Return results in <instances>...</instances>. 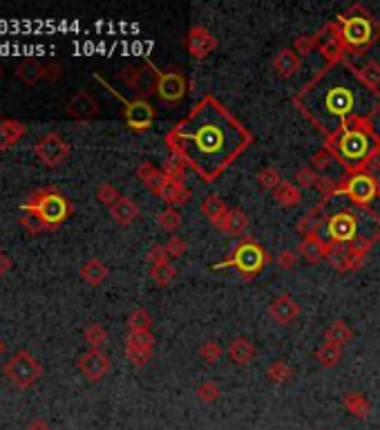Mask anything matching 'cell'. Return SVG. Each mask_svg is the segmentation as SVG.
<instances>
[{
	"label": "cell",
	"instance_id": "6da1fadb",
	"mask_svg": "<svg viewBox=\"0 0 380 430\" xmlns=\"http://www.w3.org/2000/svg\"><path fill=\"white\" fill-rule=\"evenodd\" d=\"M166 143L204 182H215L251 146L253 134L222 101L206 94L168 130Z\"/></svg>",
	"mask_w": 380,
	"mask_h": 430
},
{
	"label": "cell",
	"instance_id": "7a4b0ae2",
	"mask_svg": "<svg viewBox=\"0 0 380 430\" xmlns=\"http://www.w3.org/2000/svg\"><path fill=\"white\" fill-rule=\"evenodd\" d=\"M293 105L329 139L356 119L372 121L380 112V92L369 90L345 59L313 76L293 96Z\"/></svg>",
	"mask_w": 380,
	"mask_h": 430
},
{
	"label": "cell",
	"instance_id": "3957f363",
	"mask_svg": "<svg viewBox=\"0 0 380 430\" xmlns=\"http://www.w3.org/2000/svg\"><path fill=\"white\" fill-rule=\"evenodd\" d=\"M324 148L336 157V161H340L349 175L365 173L367 161L376 150H380V137L369 119H356L329 137Z\"/></svg>",
	"mask_w": 380,
	"mask_h": 430
},
{
	"label": "cell",
	"instance_id": "277c9868",
	"mask_svg": "<svg viewBox=\"0 0 380 430\" xmlns=\"http://www.w3.org/2000/svg\"><path fill=\"white\" fill-rule=\"evenodd\" d=\"M318 236L327 245H360V242H374L380 238V218L360 206H342V209L324 215V222Z\"/></svg>",
	"mask_w": 380,
	"mask_h": 430
},
{
	"label": "cell",
	"instance_id": "5b68a950",
	"mask_svg": "<svg viewBox=\"0 0 380 430\" xmlns=\"http://www.w3.org/2000/svg\"><path fill=\"white\" fill-rule=\"evenodd\" d=\"M21 209L39 215L48 231H56L74 213V204L59 191V186H43L27 195Z\"/></svg>",
	"mask_w": 380,
	"mask_h": 430
},
{
	"label": "cell",
	"instance_id": "8992f818",
	"mask_svg": "<svg viewBox=\"0 0 380 430\" xmlns=\"http://www.w3.org/2000/svg\"><path fill=\"white\" fill-rule=\"evenodd\" d=\"M336 23L340 25L347 52L354 54L367 50L380 34V25L372 21V16H367V12L360 5L351 7L349 14H340Z\"/></svg>",
	"mask_w": 380,
	"mask_h": 430
},
{
	"label": "cell",
	"instance_id": "52a82bcc",
	"mask_svg": "<svg viewBox=\"0 0 380 430\" xmlns=\"http://www.w3.org/2000/svg\"><path fill=\"white\" fill-rule=\"evenodd\" d=\"M268 263H271V258L264 251V247H260L255 240L246 236L237 247L231 251L229 258L222 260V263L213 265V269L233 267V269H237L244 278H255Z\"/></svg>",
	"mask_w": 380,
	"mask_h": 430
},
{
	"label": "cell",
	"instance_id": "ba28073f",
	"mask_svg": "<svg viewBox=\"0 0 380 430\" xmlns=\"http://www.w3.org/2000/svg\"><path fill=\"white\" fill-rule=\"evenodd\" d=\"M3 372L14 388L30 390L43 376V365L39 363V358L27 352V349H18V352L5 363Z\"/></svg>",
	"mask_w": 380,
	"mask_h": 430
},
{
	"label": "cell",
	"instance_id": "9c48e42d",
	"mask_svg": "<svg viewBox=\"0 0 380 430\" xmlns=\"http://www.w3.org/2000/svg\"><path fill=\"white\" fill-rule=\"evenodd\" d=\"M98 83H101L105 90H110V94H114L119 101L123 103V119H125V125H128L130 130L134 132H143V130H148L152 123H155V108H152L146 99L143 96H137V99H125L123 94H119L116 90L107 83V81L103 76H94Z\"/></svg>",
	"mask_w": 380,
	"mask_h": 430
},
{
	"label": "cell",
	"instance_id": "30bf717a",
	"mask_svg": "<svg viewBox=\"0 0 380 430\" xmlns=\"http://www.w3.org/2000/svg\"><path fill=\"white\" fill-rule=\"evenodd\" d=\"M150 70H152V76H155V94L161 99L164 103H179L182 99L186 96V90H188V83H186V76L182 74L179 70H166L161 72L159 68L152 65L150 61H146Z\"/></svg>",
	"mask_w": 380,
	"mask_h": 430
},
{
	"label": "cell",
	"instance_id": "8fae6325",
	"mask_svg": "<svg viewBox=\"0 0 380 430\" xmlns=\"http://www.w3.org/2000/svg\"><path fill=\"white\" fill-rule=\"evenodd\" d=\"M340 195L349 197L356 206L365 209L378 197V179L372 173H351L340 184Z\"/></svg>",
	"mask_w": 380,
	"mask_h": 430
},
{
	"label": "cell",
	"instance_id": "7c38bea8",
	"mask_svg": "<svg viewBox=\"0 0 380 430\" xmlns=\"http://www.w3.org/2000/svg\"><path fill=\"white\" fill-rule=\"evenodd\" d=\"M70 143L61 137L59 132H48L34 143V155L39 157L48 168H56L61 164H65L70 157Z\"/></svg>",
	"mask_w": 380,
	"mask_h": 430
},
{
	"label": "cell",
	"instance_id": "4fadbf2b",
	"mask_svg": "<svg viewBox=\"0 0 380 430\" xmlns=\"http://www.w3.org/2000/svg\"><path fill=\"white\" fill-rule=\"evenodd\" d=\"M315 36H318V50L322 54V59L327 61L329 65H338V63L345 61L347 48H345V41H342L340 25L336 21L327 23Z\"/></svg>",
	"mask_w": 380,
	"mask_h": 430
},
{
	"label": "cell",
	"instance_id": "5bb4252c",
	"mask_svg": "<svg viewBox=\"0 0 380 430\" xmlns=\"http://www.w3.org/2000/svg\"><path fill=\"white\" fill-rule=\"evenodd\" d=\"M157 338L152 331H128L125 336V356L134 367H146L155 352Z\"/></svg>",
	"mask_w": 380,
	"mask_h": 430
},
{
	"label": "cell",
	"instance_id": "9a60e30c",
	"mask_svg": "<svg viewBox=\"0 0 380 430\" xmlns=\"http://www.w3.org/2000/svg\"><path fill=\"white\" fill-rule=\"evenodd\" d=\"M76 367L87 381L96 383V381H101V379H105L107 374H110L112 361L103 349H87V352H83L78 356Z\"/></svg>",
	"mask_w": 380,
	"mask_h": 430
},
{
	"label": "cell",
	"instance_id": "2e32d148",
	"mask_svg": "<svg viewBox=\"0 0 380 430\" xmlns=\"http://www.w3.org/2000/svg\"><path fill=\"white\" fill-rule=\"evenodd\" d=\"M186 50L193 59H206L208 54H213L217 50V39L202 25L190 27V32L186 36Z\"/></svg>",
	"mask_w": 380,
	"mask_h": 430
},
{
	"label": "cell",
	"instance_id": "e0dca14e",
	"mask_svg": "<svg viewBox=\"0 0 380 430\" xmlns=\"http://www.w3.org/2000/svg\"><path fill=\"white\" fill-rule=\"evenodd\" d=\"M65 110H67V114L72 116V119L89 121V119H94V116L98 114V103H96V99L87 92V90H81V92H76L67 101Z\"/></svg>",
	"mask_w": 380,
	"mask_h": 430
},
{
	"label": "cell",
	"instance_id": "ac0fdd59",
	"mask_svg": "<svg viewBox=\"0 0 380 430\" xmlns=\"http://www.w3.org/2000/svg\"><path fill=\"white\" fill-rule=\"evenodd\" d=\"M297 316H300V305L288 294L277 296V298L268 305V318L277 322V325H291Z\"/></svg>",
	"mask_w": 380,
	"mask_h": 430
},
{
	"label": "cell",
	"instance_id": "d6986e66",
	"mask_svg": "<svg viewBox=\"0 0 380 430\" xmlns=\"http://www.w3.org/2000/svg\"><path fill=\"white\" fill-rule=\"evenodd\" d=\"M271 65H273V72H275L279 79H291L295 72L300 70L302 59L297 57L293 48L291 50L284 48V50H279L275 54V59H273V63H271Z\"/></svg>",
	"mask_w": 380,
	"mask_h": 430
},
{
	"label": "cell",
	"instance_id": "ffe728a7",
	"mask_svg": "<svg viewBox=\"0 0 380 430\" xmlns=\"http://www.w3.org/2000/svg\"><path fill=\"white\" fill-rule=\"evenodd\" d=\"M297 251H300L302 260H306V263H311V265H318L320 260L327 258V242H324L318 233H313V236L302 238Z\"/></svg>",
	"mask_w": 380,
	"mask_h": 430
},
{
	"label": "cell",
	"instance_id": "44dd1931",
	"mask_svg": "<svg viewBox=\"0 0 380 430\" xmlns=\"http://www.w3.org/2000/svg\"><path fill=\"white\" fill-rule=\"evenodd\" d=\"M226 354H229V358L235 365H249L253 358H255L257 349H255V345H253L249 338L235 336L229 343V347H226Z\"/></svg>",
	"mask_w": 380,
	"mask_h": 430
},
{
	"label": "cell",
	"instance_id": "7402d4cb",
	"mask_svg": "<svg viewBox=\"0 0 380 430\" xmlns=\"http://www.w3.org/2000/svg\"><path fill=\"white\" fill-rule=\"evenodd\" d=\"M27 125L18 119H0V152L16 146L25 137Z\"/></svg>",
	"mask_w": 380,
	"mask_h": 430
},
{
	"label": "cell",
	"instance_id": "603a6c76",
	"mask_svg": "<svg viewBox=\"0 0 380 430\" xmlns=\"http://www.w3.org/2000/svg\"><path fill=\"white\" fill-rule=\"evenodd\" d=\"M161 200H164L168 206H182V204H188L190 202V191L186 188L184 182H175V179H166L164 186H161V191L157 193Z\"/></svg>",
	"mask_w": 380,
	"mask_h": 430
},
{
	"label": "cell",
	"instance_id": "cb8c5ba5",
	"mask_svg": "<svg viewBox=\"0 0 380 430\" xmlns=\"http://www.w3.org/2000/svg\"><path fill=\"white\" fill-rule=\"evenodd\" d=\"M202 213L206 215V220L213 224L215 229H222V224L226 220V215H229V206L224 204V200L220 195L211 193L202 202Z\"/></svg>",
	"mask_w": 380,
	"mask_h": 430
},
{
	"label": "cell",
	"instance_id": "d4e9b609",
	"mask_svg": "<svg viewBox=\"0 0 380 430\" xmlns=\"http://www.w3.org/2000/svg\"><path fill=\"white\" fill-rule=\"evenodd\" d=\"M110 215L116 224H121V227H128L134 220L139 218V204L132 200V197H123L121 200L110 206Z\"/></svg>",
	"mask_w": 380,
	"mask_h": 430
},
{
	"label": "cell",
	"instance_id": "484cf974",
	"mask_svg": "<svg viewBox=\"0 0 380 430\" xmlns=\"http://www.w3.org/2000/svg\"><path fill=\"white\" fill-rule=\"evenodd\" d=\"M324 206H327V200H320L304 218H300V222H297V233H302L304 238L318 233L324 222Z\"/></svg>",
	"mask_w": 380,
	"mask_h": 430
},
{
	"label": "cell",
	"instance_id": "4316f807",
	"mask_svg": "<svg viewBox=\"0 0 380 430\" xmlns=\"http://www.w3.org/2000/svg\"><path fill=\"white\" fill-rule=\"evenodd\" d=\"M148 63H146V68H123L119 72V81H123L125 85H128L130 90H134L137 94H148V83H146V76H148Z\"/></svg>",
	"mask_w": 380,
	"mask_h": 430
},
{
	"label": "cell",
	"instance_id": "83f0119b",
	"mask_svg": "<svg viewBox=\"0 0 380 430\" xmlns=\"http://www.w3.org/2000/svg\"><path fill=\"white\" fill-rule=\"evenodd\" d=\"M342 406H345L349 415L356 419L365 421L372 417V403H369V399L363 397L360 392H347L345 397H342Z\"/></svg>",
	"mask_w": 380,
	"mask_h": 430
},
{
	"label": "cell",
	"instance_id": "f1b7e54d",
	"mask_svg": "<svg viewBox=\"0 0 380 430\" xmlns=\"http://www.w3.org/2000/svg\"><path fill=\"white\" fill-rule=\"evenodd\" d=\"M249 229V215L244 213L242 209H229V215H226V220L222 224V229L226 236H233V238H240L244 236Z\"/></svg>",
	"mask_w": 380,
	"mask_h": 430
},
{
	"label": "cell",
	"instance_id": "f546056e",
	"mask_svg": "<svg viewBox=\"0 0 380 430\" xmlns=\"http://www.w3.org/2000/svg\"><path fill=\"white\" fill-rule=\"evenodd\" d=\"M137 177L141 179L143 186L150 188L152 193H159L161 186H164V182H166V175L161 173L157 166H152L150 161H143V164L137 168Z\"/></svg>",
	"mask_w": 380,
	"mask_h": 430
},
{
	"label": "cell",
	"instance_id": "4dcf8cb0",
	"mask_svg": "<svg viewBox=\"0 0 380 430\" xmlns=\"http://www.w3.org/2000/svg\"><path fill=\"white\" fill-rule=\"evenodd\" d=\"M349 340H354V329H351L345 320H333L324 331V343L345 347Z\"/></svg>",
	"mask_w": 380,
	"mask_h": 430
},
{
	"label": "cell",
	"instance_id": "1f68e13d",
	"mask_svg": "<svg viewBox=\"0 0 380 430\" xmlns=\"http://www.w3.org/2000/svg\"><path fill=\"white\" fill-rule=\"evenodd\" d=\"M273 197H275V202L279 206H284V209H293V206H297L302 202L300 186L293 184V182H286V179L273 191Z\"/></svg>",
	"mask_w": 380,
	"mask_h": 430
},
{
	"label": "cell",
	"instance_id": "d6a6232c",
	"mask_svg": "<svg viewBox=\"0 0 380 430\" xmlns=\"http://www.w3.org/2000/svg\"><path fill=\"white\" fill-rule=\"evenodd\" d=\"M16 76L25 85H36L39 81H43V65L36 59H23L16 65Z\"/></svg>",
	"mask_w": 380,
	"mask_h": 430
},
{
	"label": "cell",
	"instance_id": "836d02e7",
	"mask_svg": "<svg viewBox=\"0 0 380 430\" xmlns=\"http://www.w3.org/2000/svg\"><path fill=\"white\" fill-rule=\"evenodd\" d=\"M81 278L87 283V285H101L105 278H107V267L103 260H98V258H89L87 263L81 267Z\"/></svg>",
	"mask_w": 380,
	"mask_h": 430
},
{
	"label": "cell",
	"instance_id": "e575fe53",
	"mask_svg": "<svg viewBox=\"0 0 380 430\" xmlns=\"http://www.w3.org/2000/svg\"><path fill=\"white\" fill-rule=\"evenodd\" d=\"M293 374H295V370L291 365H288L286 361H275V363H271L268 367H266V379L271 381V383H275V385H284V383H288L293 379Z\"/></svg>",
	"mask_w": 380,
	"mask_h": 430
},
{
	"label": "cell",
	"instance_id": "d590c367",
	"mask_svg": "<svg viewBox=\"0 0 380 430\" xmlns=\"http://www.w3.org/2000/svg\"><path fill=\"white\" fill-rule=\"evenodd\" d=\"M358 76L360 81L374 92H380V65L376 61H367L365 65L358 68Z\"/></svg>",
	"mask_w": 380,
	"mask_h": 430
},
{
	"label": "cell",
	"instance_id": "8d00e7d4",
	"mask_svg": "<svg viewBox=\"0 0 380 430\" xmlns=\"http://www.w3.org/2000/svg\"><path fill=\"white\" fill-rule=\"evenodd\" d=\"M315 358L322 367H336L342 358V347L331 345V343H322L318 349H315Z\"/></svg>",
	"mask_w": 380,
	"mask_h": 430
},
{
	"label": "cell",
	"instance_id": "74e56055",
	"mask_svg": "<svg viewBox=\"0 0 380 430\" xmlns=\"http://www.w3.org/2000/svg\"><path fill=\"white\" fill-rule=\"evenodd\" d=\"M186 161L182 157H177L170 152V157L164 161V168H161V173L166 175V179H175V182H184V177H186Z\"/></svg>",
	"mask_w": 380,
	"mask_h": 430
},
{
	"label": "cell",
	"instance_id": "f35d334b",
	"mask_svg": "<svg viewBox=\"0 0 380 430\" xmlns=\"http://www.w3.org/2000/svg\"><path fill=\"white\" fill-rule=\"evenodd\" d=\"M83 338L89 345V349H103V345L107 343V329L101 325V322H92V325L85 327Z\"/></svg>",
	"mask_w": 380,
	"mask_h": 430
},
{
	"label": "cell",
	"instance_id": "ab89813d",
	"mask_svg": "<svg viewBox=\"0 0 380 430\" xmlns=\"http://www.w3.org/2000/svg\"><path fill=\"white\" fill-rule=\"evenodd\" d=\"M157 227L168 231V233H175L179 227H182V213L173 209V206H168V209H164L157 215Z\"/></svg>",
	"mask_w": 380,
	"mask_h": 430
},
{
	"label": "cell",
	"instance_id": "60d3db41",
	"mask_svg": "<svg viewBox=\"0 0 380 430\" xmlns=\"http://www.w3.org/2000/svg\"><path fill=\"white\" fill-rule=\"evenodd\" d=\"M150 278L155 280V285L168 287L177 278V269H175L173 263H166V265H159V267H150Z\"/></svg>",
	"mask_w": 380,
	"mask_h": 430
},
{
	"label": "cell",
	"instance_id": "b9f144b4",
	"mask_svg": "<svg viewBox=\"0 0 380 430\" xmlns=\"http://www.w3.org/2000/svg\"><path fill=\"white\" fill-rule=\"evenodd\" d=\"M125 325H128V331H150L152 327V316L146 311V309H134L128 320H125Z\"/></svg>",
	"mask_w": 380,
	"mask_h": 430
},
{
	"label": "cell",
	"instance_id": "7bdbcfd3",
	"mask_svg": "<svg viewBox=\"0 0 380 430\" xmlns=\"http://www.w3.org/2000/svg\"><path fill=\"white\" fill-rule=\"evenodd\" d=\"M257 182H260L262 188H266V191H275L284 179H282V175H279V170L275 166H266L257 173Z\"/></svg>",
	"mask_w": 380,
	"mask_h": 430
},
{
	"label": "cell",
	"instance_id": "ee69618b",
	"mask_svg": "<svg viewBox=\"0 0 380 430\" xmlns=\"http://www.w3.org/2000/svg\"><path fill=\"white\" fill-rule=\"evenodd\" d=\"M21 227L30 233V236H41V233H45L48 231V227H45V224L41 222V218L39 215H34V213H27V211H23V215H21Z\"/></svg>",
	"mask_w": 380,
	"mask_h": 430
},
{
	"label": "cell",
	"instance_id": "f6af8a7d",
	"mask_svg": "<svg viewBox=\"0 0 380 430\" xmlns=\"http://www.w3.org/2000/svg\"><path fill=\"white\" fill-rule=\"evenodd\" d=\"M195 394L202 403H215L217 399H220V385H217L215 381H204L197 385Z\"/></svg>",
	"mask_w": 380,
	"mask_h": 430
},
{
	"label": "cell",
	"instance_id": "bcb514c9",
	"mask_svg": "<svg viewBox=\"0 0 380 430\" xmlns=\"http://www.w3.org/2000/svg\"><path fill=\"white\" fill-rule=\"evenodd\" d=\"M315 48H318V36L315 34H302V36H297L293 43V50L300 59L306 57V54H311Z\"/></svg>",
	"mask_w": 380,
	"mask_h": 430
},
{
	"label": "cell",
	"instance_id": "7dc6e473",
	"mask_svg": "<svg viewBox=\"0 0 380 430\" xmlns=\"http://www.w3.org/2000/svg\"><path fill=\"white\" fill-rule=\"evenodd\" d=\"M96 200L101 204H105V206H112V204H116L121 200V193L116 191L110 182H103L101 186L96 188Z\"/></svg>",
	"mask_w": 380,
	"mask_h": 430
},
{
	"label": "cell",
	"instance_id": "c3c4849f",
	"mask_svg": "<svg viewBox=\"0 0 380 430\" xmlns=\"http://www.w3.org/2000/svg\"><path fill=\"white\" fill-rule=\"evenodd\" d=\"M222 354H224V349L217 340H206V343L199 347V356H202L206 363H217L222 358Z\"/></svg>",
	"mask_w": 380,
	"mask_h": 430
},
{
	"label": "cell",
	"instance_id": "681fc988",
	"mask_svg": "<svg viewBox=\"0 0 380 430\" xmlns=\"http://www.w3.org/2000/svg\"><path fill=\"white\" fill-rule=\"evenodd\" d=\"M320 175L315 173V170L311 166H304L295 173V184L300 188H315V184H318Z\"/></svg>",
	"mask_w": 380,
	"mask_h": 430
},
{
	"label": "cell",
	"instance_id": "f907efd6",
	"mask_svg": "<svg viewBox=\"0 0 380 430\" xmlns=\"http://www.w3.org/2000/svg\"><path fill=\"white\" fill-rule=\"evenodd\" d=\"M146 260H148L150 267H159V265L170 263V256H168V251H166L164 245H152L150 251L146 254Z\"/></svg>",
	"mask_w": 380,
	"mask_h": 430
},
{
	"label": "cell",
	"instance_id": "816d5d0a",
	"mask_svg": "<svg viewBox=\"0 0 380 430\" xmlns=\"http://www.w3.org/2000/svg\"><path fill=\"white\" fill-rule=\"evenodd\" d=\"M333 161H336V157L331 155V152L327 148H320L318 152H313V157H311V168L313 170H327Z\"/></svg>",
	"mask_w": 380,
	"mask_h": 430
},
{
	"label": "cell",
	"instance_id": "f5cc1de1",
	"mask_svg": "<svg viewBox=\"0 0 380 430\" xmlns=\"http://www.w3.org/2000/svg\"><path fill=\"white\" fill-rule=\"evenodd\" d=\"M166 251H168V256L170 258H182L184 254H186V249H188V245H186V240L184 238H179V236H170V240L166 242Z\"/></svg>",
	"mask_w": 380,
	"mask_h": 430
},
{
	"label": "cell",
	"instance_id": "db71d44e",
	"mask_svg": "<svg viewBox=\"0 0 380 430\" xmlns=\"http://www.w3.org/2000/svg\"><path fill=\"white\" fill-rule=\"evenodd\" d=\"M277 265H279V269H293L297 265V254H295V251H288V249L279 251Z\"/></svg>",
	"mask_w": 380,
	"mask_h": 430
},
{
	"label": "cell",
	"instance_id": "11a10c76",
	"mask_svg": "<svg viewBox=\"0 0 380 430\" xmlns=\"http://www.w3.org/2000/svg\"><path fill=\"white\" fill-rule=\"evenodd\" d=\"M63 76V68L59 63H48V65H43V79L54 83V81H59Z\"/></svg>",
	"mask_w": 380,
	"mask_h": 430
},
{
	"label": "cell",
	"instance_id": "9f6ffc18",
	"mask_svg": "<svg viewBox=\"0 0 380 430\" xmlns=\"http://www.w3.org/2000/svg\"><path fill=\"white\" fill-rule=\"evenodd\" d=\"M12 267H14V260L9 258L5 251H0V276H5Z\"/></svg>",
	"mask_w": 380,
	"mask_h": 430
},
{
	"label": "cell",
	"instance_id": "6f0895ef",
	"mask_svg": "<svg viewBox=\"0 0 380 430\" xmlns=\"http://www.w3.org/2000/svg\"><path fill=\"white\" fill-rule=\"evenodd\" d=\"M27 430H54V428H52L45 419H34L32 424L27 426Z\"/></svg>",
	"mask_w": 380,
	"mask_h": 430
},
{
	"label": "cell",
	"instance_id": "680465c9",
	"mask_svg": "<svg viewBox=\"0 0 380 430\" xmlns=\"http://www.w3.org/2000/svg\"><path fill=\"white\" fill-rule=\"evenodd\" d=\"M3 352H5V340L0 338V356H3Z\"/></svg>",
	"mask_w": 380,
	"mask_h": 430
},
{
	"label": "cell",
	"instance_id": "91938a15",
	"mask_svg": "<svg viewBox=\"0 0 380 430\" xmlns=\"http://www.w3.org/2000/svg\"><path fill=\"white\" fill-rule=\"evenodd\" d=\"M0 79H3V65H0Z\"/></svg>",
	"mask_w": 380,
	"mask_h": 430
},
{
	"label": "cell",
	"instance_id": "94428289",
	"mask_svg": "<svg viewBox=\"0 0 380 430\" xmlns=\"http://www.w3.org/2000/svg\"><path fill=\"white\" fill-rule=\"evenodd\" d=\"M378 200H380V184H378Z\"/></svg>",
	"mask_w": 380,
	"mask_h": 430
}]
</instances>
